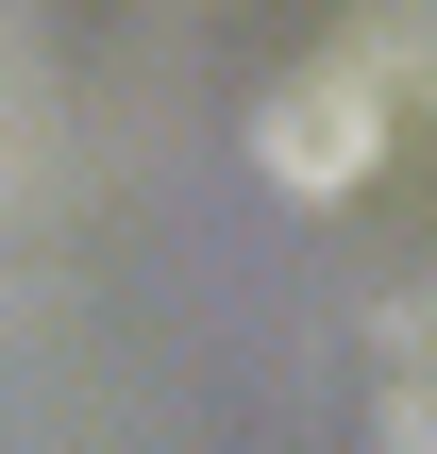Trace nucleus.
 <instances>
[{"label": "nucleus", "mask_w": 437, "mask_h": 454, "mask_svg": "<svg viewBox=\"0 0 437 454\" xmlns=\"http://www.w3.org/2000/svg\"><path fill=\"white\" fill-rule=\"evenodd\" d=\"M371 152H387V51H371V34H354V51H303V67L253 101V168H269L286 202L371 185Z\"/></svg>", "instance_id": "1"}, {"label": "nucleus", "mask_w": 437, "mask_h": 454, "mask_svg": "<svg viewBox=\"0 0 437 454\" xmlns=\"http://www.w3.org/2000/svg\"><path fill=\"white\" fill-rule=\"evenodd\" d=\"M387 454H437V286L387 320Z\"/></svg>", "instance_id": "2"}]
</instances>
